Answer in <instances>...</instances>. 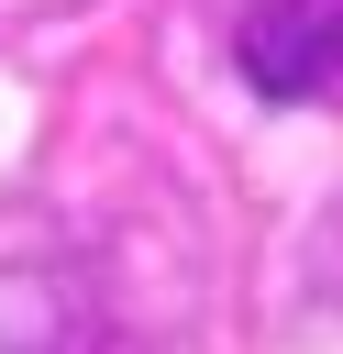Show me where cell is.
I'll use <instances>...</instances> for the list:
<instances>
[{
  "label": "cell",
  "instance_id": "obj_1",
  "mask_svg": "<svg viewBox=\"0 0 343 354\" xmlns=\"http://www.w3.org/2000/svg\"><path fill=\"white\" fill-rule=\"evenodd\" d=\"M232 66L266 100H310L343 77V0H243L232 11Z\"/></svg>",
  "mask_w": 343,
  "mask_h": 354
}]
</instances>
